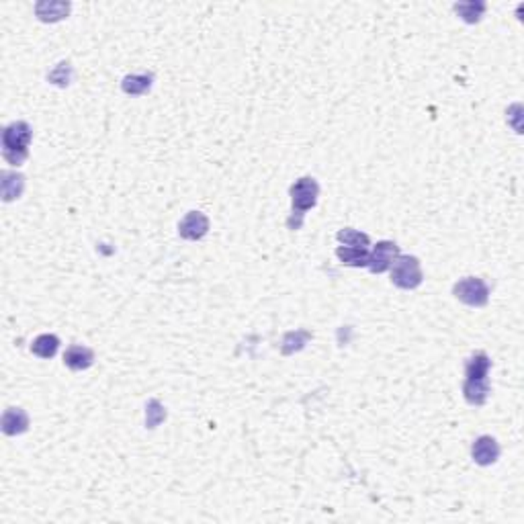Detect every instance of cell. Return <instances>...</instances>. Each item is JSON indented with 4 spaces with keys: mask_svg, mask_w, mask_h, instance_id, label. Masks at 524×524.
Masks as SVG:
<instances>
[{
    "mask_svg": "<svg viewBox=\"0 0 524 524\" xmlns=\"http://www.w3.org/2000/svg\"><path fill=\"white\" fill-rule=\"evenodd\" d=\"M389 270H391V283L399 289H416L424 281L420 260L416 256L399 255Z\"/></svg>",
    "mask_w": 524,
    "mask_h": 524,
    "instance_id": "cell-4",
    "label": "cell"
},
{
    "mask_svg": "<svg viewBox=\"0 0 524 524\" xmlns=\"http://www.w3.org/2000/svg\"><path fill=\"white\" fill-rule=\"evenodd\" d=\"M471 457L476 461L477 465L481 467H488V465H493L498 457H500V445L495 443V438L483 434L479 436L473 446H471Z\"/></svg>",
    "mask_w": 524,
    "mask_h": 524,
    "instance_id": "cell-8",
    "label": "cell"
},
{
    "mask_svg": "<svg viewBox=\"0 0 524 524\" xmlns=\"http://www.w3.org/2000/svg\"><path fill=\"white\" fill-rule=\"evenodd\" d=\"M95 363V352L88 346L82 344H72L64 352V365L72 371H84Z\"/></svg>",
    "mask_w": 524,
    "mask_h": 524,
    "instance_id": "cell-9",
    "label": "cell"
},
{
    "mask_svg": "<svg viewBox=\"0 0 524 524\" xmlns=\"http://www.w3.org/2000/svg\"><path fill=\"white\" fill-rule=\"evenodd\" d=\"M453 293L459 302H463L465 305H471V307H483L490 302V289L486 285V281L479 277L461 279L459 283H455V287H453Z\"/></svg>",
    "mask_w": 524,
    "mask_h": 524,
    "instance_id": "cell-5",
    "label": "cell"
},
{
    "mask_svg": "<svg viewBox=\"0 0 524 524\" xmlns=\"http://www.w3.org/2000/svg\"><path fill=\"white\" fill-rule=\"evenodd\" d=\"M2 178H4V180H2V195H4V201H13V199L19 197L21 191H23L25 180H23V183H19V185H13V183H11V180H13L11 173H4Z\"/></svg>",
    "mask_w": 524,
    "mask_h": 524,
    "instance_id": "cell-17",
    "label": "cell"
},
{
    "mask_svg": "<svg viewBox=\"0 0 524 524\" xmlns=\"http://www.w3.org/2000/svg\"><path fill=\"white\" fill-rule=\"evenodd\" d=\"M490 366L492 361L486 352H476L465 363L463 396L471 406H483L490 396Z\"/></svg>",
    "mask_w": 524,
    "mask_h": 524,
    "instance_id": "cell-1",
    "label": "cell"
},
{
    "mask_svg": "<svg viewBox=\"0 0 524 524\" xmlns=\"http://www.w3.org/2000/svg\"><path fill=\"white\" fill-rule=\"evenodd\" d=\"M58 349H60V340L53 334H41V336H37L33 340L31 344V352L35 356H39V359H51V356H56Z\"/></svg>",
    "mask_w": 524,
    "mask_h": 524,
    "instance_id": "cell-12",
    "label": "cell"
},
{
    "mask_svg": "<svg viewBox=\"0 0 524 524\" xmlns=\"http://www.w3.org/2000/svg\"><path fill=\"white\" fill-rule=\"evenodd\" d=\"M29 428V416L21 408H9L4 416H2V432L9 436L15 434H23Z\"/></svg>",
    "mask_w": 524,
    "mask_h": 524,
    "instance_id": "cell-10",
    "label": "cell"
},
{
    "mask_svg": "<svg viewBox=\"0 0 524 524\" xmlns=\"http://www.w3.org/2000/svg\"><path fill=\"white\" fill-rule=\"evenodd\" d=\"M318 195H319L318 183H316V178H312V176H303V178H299V180L291 187V201H293V215H291V217L297 215V220L293 222L291 230H299V227H302L303 215H305L312 207H316V203H318Z\"/></svg>",
    "mask_w": 524,
    "mask_h": 524,
    "instance_id": "cell-3",
    "label": "cell"
},
{
    "mask_svg": "<svg viewBox=\"0 0 524 524\" xmlns=\"http://www.w3.org/2000/svg\"><path fill=\"white\" fill-rule=\"evenodd\" d=\"M31 128L25 121H15L2 131V156L9 164L21 166L29 156Z\"/></svg>",
    "mask_w": 524,
    "mask_h": 524,
    "instance_id": "cell-2",
    "label": "cell"
},
{
    "mask_svg": "<svg viewBox=\"0 0 524 524\" xmlns=\"http://www.w3.org/2000/svg\"><path fill=\"white\" fill-rule=\"evenodd\" d=\"M336 256H338L340 262L346 264V267H366V262H369V252H366V248L340 246V248L336 250Z\"/></svg>",
    "mask_w": 524,
    "mask_h": 524,
    "instance_id": "cell-13",
    "label": "cell"
},
{
    "mask_svg": "<svg viewBox=\"0 0 524 524\" xmlns=\"http://www.w3.org/2000/svg\"><path fill=\"white\" fill-rule=\"evenodd\" d=\"M336 238L342 246H352V248H366L369 246V236L363 234V232H359V230H350V227L340 230Z\"/></svg>",
    "mask_w": 524,
    "mask_h": 524,
    "instance_id": "cell-16",
    "label": "cell"
},
{
    "mask_svg": "<svg viewBox=\"0 0 524 524\" xmlns=\"http://www.w3.org/2000/svg\"><path fill=\"white\" fill-rule=\"evenodd\" d=\"M209 232V220L201 211H189L178 223V234L185 240H201Z\"/></svg>",
    "mask_w": 524,
    "mask_h": 524,
    "instance_id": "cell-7",
    "label": "cell"
},
{
    "mask_svg": "<svg viewBox=\"0 0 524 524\" xmlns=\"http://www.w3.org/2000/svg\"><path fill=\"white\" fill-rule=\"evenodd\" d=\"M164 410H162V406H160L158 401L154 399V401H150L148 404V418H145V422H148V428H156L160 422L164 420Z\"/></svg>",
    "mask_w": 524,
    "mask_h": 524,
    "instance_id": "cell-18",
    "label": "cell"
},
{
    "mask_svg": "<svg viewBox=\"0 0 524 524\" xmlns=\"http://www.w3.org/2000/svg\"><path fill=\"white\" fill-rule=\"evenodd\" d=\"M455 11L459 13L465 23H477L486 11V4L483 2H459L455 4Z\"/></svg>",
    "mask_w": 524,
    "mask_h": 524,
    "instance_id": "cell-15",
    "label": "cell"
},
{
    "mask_svg": "<svg viewBox=\"0 0 524 524\" xmlns=\"http://www.w3.org/2000/svg\"><path fill=\"white\" fill-rule=\"evenodd\" d=\"M35 13L41 21L46 23H53V21H60L70 13V4L68 2H39L35 6Z\"/></svg>",
    "mask_w": 524,
    "mask_h": 524,
    "instance_id": "cell-11",
    "label": "cell"
},
{
    "mask_svg": "<svg viewBox=\"0 0 524 524\" xmlns=\"http://www.w3.org/2000/svg\"><path fill=\"white\" fill-rule=\"evenodd\" d=\"M399 256V248H397L396 242H389V240H383V242H377V246L369 252V262L366 267L371 272L379 274V272H385V270L391 269L394 260Z\"/></svg>",
    "mask_w": 524,
    "mask_h": 524,
    "instance_id": "cell-6",
    "label": "cell"
},
{
    "mask_svg": "<svg viewBox=\"0 0 524 524\" xmlns=\"http://www.w3.org/2000/svg\"><path fill=\"white\" fill-rule=\"evenodd\" d=\"M150 86H152V74H131L121 82L123 93L128 95H143L150 91Z\"/></svg>",
    "mask_w": 524,
    "mask_h": 524,
    "instance_id": "cell-14",
    "label": "cell"
}]
</instances>
